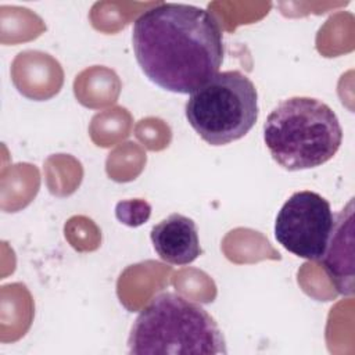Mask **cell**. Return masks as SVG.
<instances>
[{
    "instance_id": "cell-2",
    "label": "cell",
    "mask_w": 355,
    "mask_h": 355,
    "mask_svg": "<svg viewBox=\"0 0 355 355\" xmlns=\"http://www.w3.org/2000/svg\"><path fill=\"white\" fill-rule=\"evenodd\" d=\"M129 354H226L225 337L215 319L200 304L176 293L157 294L137 315L129 338Z\"/></svg>"
},
{
    "instance_id": "cell-7",
    "label": "cell",
    "mask_w": 355,
    "mask_h": 355,
    "mask_svg": "<svg viewBox=\"0 0 355 355\" xmlns=\"http://www.w3.org/2000/svg\"><path fill=\"white\" fill-rule=\"evenodd\" d=\"M150 237L159 258L172 265H189L202 252L196 222L182 214H171L153 226Z\"/></svg>"
},
{
    "instance_id": "cell-6",
    "label": "cell",
    "mask_w": 355,
    "mask_h": 355,
    "mask_svg": "<svg viewBox=\"0 0 355 355\" xmlns=\"http://www.w3.org/2000/svg\"><path fill=\"white\" fill-rule=\"evenodd\" d=\"M324 272L343 295L354 294V198L334 218L326 251L320 258Z\"/></svg>"
},
{
    "instance_id": "cell-3",
    "label": "cell",
    "mask_w": 355,
    "mask_h": 355,
    "mask_svg": "<svg viewBox=\"0 0 355 355\" xmlns=\"http://www.w3.org/2000/svg\"><path fill=\"white\" fill-rule=\"evenodd\" d=\"M263 140L272 158L287 171L323 165L338 151L343 129L336 112L313 97L280 101L263 123Z\"/></svg>"
},
{
    "instance_id": "cell-4",
    "label": "cell",
    "mask_w": 355,
    "mask_h": 355,
    "mask_svg": "<svg viewBox=\"0 0 355 355\" xmlns=\"http://www.w3.org/2000/svg\"><path fill=\"white\" fill-rule=\"evenodd\" d=\"M197 135L211 146H223L244 137L259 114L258 93L240 71H223L193 92L184 107Z\"/></svg>"
},
{
    "instance_id": "cell-5",
    "label": "cell",
    "mask_w": 355,
    "mask_h": 355,
    "mask_svg": "<svg viewBox=\"0 0 355 355\" xmlns=\"http://www.w3.org/2000/svg\"><path fill=\"white\" fill-rule=\"evenodd\" d=\"M334 225L330 202L309 190L297 191L283 204L275 222V239L291 254L320 261Z\"/></svg>"
},
{
    "instance_id": "cell-8",
    "label": "cell",
    "mask_w": 355,
    "mask_h": 355,
    "mask_svg": "<svg viewBox=\"0 0 355 355\" xmlns=\"http://www.w3.org/2000/svg\"><path fill=\"white\" fill-rule=\"evenodd\" d=\"M151 208L144 200H129V201H121L116 204L115 215L116 218L128 225V226H139L144 223L150 216Z\"/></svg>"
},
{
    "instance_id": "cell-1",
    "label": "cell",
    "mask_w": 355,
    "mask_h": 355,
    "mask_svg": "<svg viewBox=\"0 0 355 355\" xmlns=\"http://www.w3.org/2000/svg\"><path fill=\"white\" fill-rule=\"evenodd\" d=\"M136 61L164 90L191 94L219 72L223 33L205 8L159 3L141 12L132 28Z\"/></svg>"
}]
</instances>
